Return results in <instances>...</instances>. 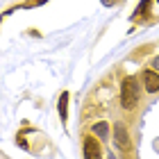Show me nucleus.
Returning a JSON list of instances; mask_svg holds the SVG:
<instances>
[{
    "label": "nucleus",
    "instance_id": "3",
    "mask_svg": "<svg viewBox=\"0 0 159 159\" xmlns=\"http://www.w3.org/2000/svg\"><path fill=\"white\" fill-rule=\"evenodd\" d=\"M141 82H143V89H146L148 93H157L159 91V75L155 73V70H143L141 73Z\"/></svg>",
    "mask_w": 159,
    "mask_h": 159
},
{
    "label": "nucleus",
    "instance_id": "2",
    "mask_svg": "<svg viewBox=\"0 0 159 159\" xmlns=\"http://www.w3.org/2000/svg\"><path fill=\"white\" fill-rule=\"evenodd\" d=\"M114 141L120 150H127L129 148V134H127V127L125 123H116L114 125Z\"/></svg>",
    "mask_w": 159,
    "mask_h": 159
},
{
    "label": "nucleus",
    "instance_id": "4",
    "mask_svg": "<svg viewBox=\"0 0 159 159\" xmlns=\"http://www.w3.org/2000/svg\"><path fill=\"white\" fill-rule=\"evenodd\" d=\"M84 159H102V152H100V146L96 139H84Z\"/></svg>",
    "mask_w": 159,
    "mask_h": 159
},
{
    "label": "nucleus",
    "instance_id": "6",
    "mask_svg": "<svg viewBox=\"0 0 159 159\" xmlns=\"http://www.w3.org/2000/svg\"><path fill=\"white\" fill-rule=\"evenodd\" d=\"M93 134L100 136V139H107V134H109V125H107L105 120L96 123V125H93Z\"/></svg>",
    "mask_w": 159,
    "mask_h": 159
},
{
    "label": "nucleus",
    "instance_id": "7",
    "mask_svg": "<svg viewBox=\"0 0 159 159\" xmlns=\"http://www.w3.org/2000/svg\"><path fill=\"white\" fill-rule=\"evenodd\" d=\"M148 5H150V0H141V5H139V9H136V11H139V14H143Z\"/></svg>",
    "mask_w": 159,
    "mask_h": 159
},
{
    "label": "nucleus",
    "instance_id": "1",
    "mask_svg": "<svg viewBox=\"0 0 159 159\" xmlns=\"http://www.w3.org/2000/svg\"><path fill=\"white\" fill-rule=\"evenodd\" d=\"M139 96H141V89H139L136 77H127L125 82H123V86H120V102H123V107H125V109L136 107Z\"/></svg>",
    "mask_w": 159,
    "mask_h": 159
},
{
    "label": "nucleus",
    "instance_id": "8",
    "mask_svg": "<svg viewBox=\"0 0 159 159\" xmlns=\"http://www.w3.org/2000/svg\"><path fill=\"white\" fill-rule=\"evenodd\" d=\"M152 66H155V68L159 70V57H155V61H152Z\"/></svg>",
    "mask_w": 159,
    "mask_h": 159
},
{
    "label": "nucleus",
    "instance_id": "5",
    "mask_svg": "<svg viewBox=\"0 0 159 159\" xmlns=\"http://www.w3.org/2000/svg\"><path fill=\"white\" fill-rule=\"evenodd\" d=\"M59 116H61V120L68 118V93L66 91L59 96Z\"/></svg>",
    "mask_w": 159,
    "mask_h": 159
}]
</instances>
